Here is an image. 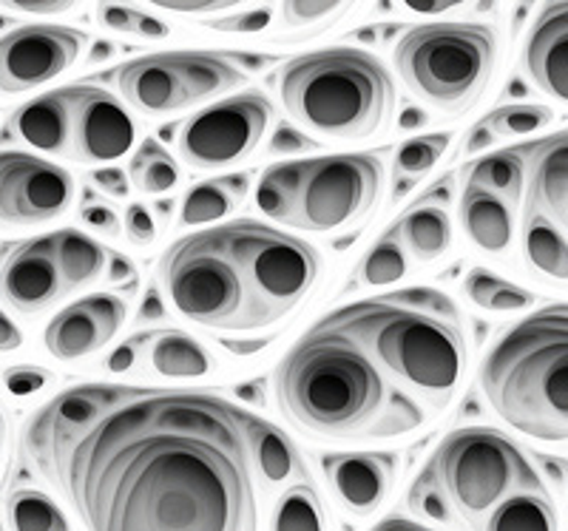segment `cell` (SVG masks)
Segmentation results:
<instances>
[{"label": "cell", "instance_id": "cell-26", "mask_svg": "<svg viewBox=\"0 0 568 531\" xmlns=\"http://www.w3.org/2000/svg\"><path fill=\"white\" fill-rule=\"evenodd\" d=\"M149 341V364L165 378H202L213 369L211 356L196 338L182 330L154 333Z\"/></svg>", "mask_w": 568, "mask_h": 531}, {"label": "cell", "instance_id": "cell-35", "mask_svg": "<svg viewBox=\"0 0 568 531\" xmlns=\"http://www.w3.org/2000/svg\"><path fill=\"white\" fill-rule=\"evenodd\" d=\"M449 140L453 136L446 134V131L409 136L407 143L395 151V176H400L404 182L415 180V176H424L426 171L435 169V163L449 149Z\"/></svg>", "mask_w": 568, "mask_h": 531}, {"label": "cell", "instance_id": "cell-30", "mask_svg": "<svg viewBox=\"0 0 568 531\" xmlns=\"http://www.w3.org/2000/svg\"><path fill=\"white\" fill-rule=\"evenodd\" d=\"M464 296L489 313H517L535 305V293L500 279L486 267H475L464 282Z\"/></svg>", "mask_w": 568, "mask_h": 531}, {"label": "cell", "instance_id": "cell-44", "mask_svg": "<svg viewBox=\"0 0 568 531\" xmlns=\"http://www.w3.org/2000/svg\"><path fill=\"white\" fill-rule=\"evenodd\" d=\"M313 149V140H307L304 136V131H296V129H278L276 134L271 136V151L273 154H304V151Z\"/></svg>", "mask_w": 568, "mask_h": 531}, {"label": "cell", "instance_id": "cell-37", "mask_svg": "<svg viewBox=\"0 0 568 531\" xmlns=\"http://www.w3.org/2000/svg\"><path fill=\"white\" fill-rule=\"evenodd\" d=\"M98 20L103 27L114 29L120 34H134V38L145 40H162L169 38V23H162L154 14H145L134 7H120V3H100Z\"/></svg>", "mask_w": 568, "mask_h": 531}, {"label": "cell", "instance_id": "cell-51", "mask_svg": "<svg viewBox=\"0 0 568 531\" xmlns=\"http://www.w3.org/2000/svg\"><path fill=\"white\" fill-rule=\"evenodd\" d=\"M109 259H111V279H114V282L134 279V265H131L125 256L114 253V256H109Z\"/></svg>", "mask_w": 568, "mask_h": 531}, {"label": "cell", "instance_id": "cell-23", "mask_svg": "<svg viewBox=\"0 0 568 531\" xmlns=\"http://www.w3.org/2000/svg\"><path fill=\"white\" fill-rule=\"evenodd\" d=\"M247 188H251V176L247 174H227L200 182L182 200L180 222L185 227H202L225 219L233 207H240L245 202Z\"/></svg>", "mask_w": 568, "mask_h": 531}, {"label": "cell", "instance_id": "cell-5", "mask_svg": "<svg viewBox=\"0 0 568 531\" xmlns=\"http://www.w3.org/2000/svg\"><path fill=\"white\" fill-rule=\"evenodd\" d=\"M491 412L515 432L568 443V305H549L491 344L478 369Z\"/></svg>", "mask_w": 568, "mask_h": 531}, {"label": "cell", "instance_id": "cell-2", "mask_svg": "<svg viewBox=\"0 0 568 531\" xmlns=\"http://www.w3.org/2000/svg\"><path fill=\"white\" fill-rule=\"evenodd\" d=\"M322 276L311 242L256 219H233L176 239L160 285L180 316L222 333H262L291 316Z\"/></svg>", "mask_w": 568, "mask_h": 531}, {"label": "cell", "instance_id": "cell-28", "mask_svg": "<svg viewBox=\"0 0 568 531\" xmlns=\"http://www.w3.org/2000/svg\"><path fill=\"white\" fill-rule=\"evenodd\" d=\"M524 253L535 270L555 282H568V239L555 222L537 211L524 214Z\"/></svg>", "mask_w": 568, "mask_h": 531}, {"label": "cell", "instance_id": "cell-22", "mask_svg": "<svg viewBox=\"0 0 568 531\" xmlns=\"http://www.w3.org/2000/svg\"><path fill=\"white\" fill-rule=\"evenodd\" d=\"M395 234H398L404 251L413 253L418 262H435L449 253L453 247V219L440 205H415L413 211L395 222Z\"/></svg>", "mask_w": 568, "mask_h": 531}, {"label": "cell", "instance_id": "cell-53", "mask_svg": "<svg viewBox=\"0 0 568 531\" xmlns=\"http://www.w3.org/2000/svg\"><path fill=\"white\" fill-rule=\"evenodd\" d=\"M140 318H165V307H162V298L156 293H149V296L142 298Z\"/></svg>", "mask_w": 568, "mask_h": 531}, {"label": "cell", "instance_id": "cell-17", "mask_svg": "<svg viewBox=\"0 0 568 531\" xmlns=\"http://www.w3.org/2000/svg\"><path fill=\"white\" fill-rule=\"evenodd\" d=\"M322 467L338 503L358 518L373 514L393 489V452H336L327 455Z\"/></svg>", "mask_w": 568, "mask_h": 531}, {"label": "cell", "instance_id": "cell-46", "mask_svg": "<svg viewBox=\"0 0 568 531\" xmlns=\"http://www.w3.org/2000/svg\"><path fill=\"white\" fill-rule=\"evenodd\" d=\"M91 180L98 182V188H103L105 194L116 196V200H123V196H129V176H125V171L120 169H100L91 174Z\"/></svg>", "mask_w": 568, "mask_h": 531}, {"label": "cell", "instance_id": "cell-47", "mask_svg": "<svg viewBox=\"0 0 568 531\" xmlns=\"http://www.w3.org/2000/svg\"><path fill=\"white\" fill-rule=\"evenodd\" d=\"M9 7L29 14H60L74 9V0H9Z\"/></svg>", "mask_w": 568, "mask_h": 531}, {"label": "cell", "instance_id": "cell-3", "mask_svg": "<svg viewBox=\"0 0 568 531\" xmlns=\"http://www.w3.org/2000/svg\"><path fill=\"white\" fill-rule=\"evenodd\" d=\"M273 389L296 427L329 441H389L429 421V409L413 392L324 318L284 353Z\"/></svg>", "mask_w": 568, "mask_h": 531}, {"label": "cell", "instance_id": "cell-7", "mask_svg": "<svg viewBox=\"0 0 568 531\" xmlns=\"http://www.w3.org/2000/svg\"><path fill=\"white\" fill-rule=\"evenodd\" d=\"M384 191V165L373 154H329L276 163L256 185V205L284 227L338 234L362 225Z\"/></svg>", "mask_w": 568, "mask_h": 531}, {"label": "cell", "instance_id": "cell-58", "mask_svg": "<svg viewBox=\"0 0 568 531\" xmlns=\"http://www.w3.org/2000/svg\"><path fill=\"white\" fill-rule=\"evenodd\" d=\"M0 531H3V525H0Z\"/></svg>", "mask_w": 568, "mask_h": 531}, {"label": "cell", "instance_id": "cell-20", "mask_svg": "<svg viewBox=\"0 0 568 531\" xmlns=\"http://www.w3.org/2000/svg\"><path fill=\"white\" fill-rule=\"evenodd\" d=\"M568 200V131L526 145V211L557 219Z\"/></svg>", "mask_w": 568, "mask_h": 531}, {"label": "cell", "instance_id": "cell-1", "mask_svg": "<svg viewBox=\"0 0 568 531\" xmlns=\"http://www.w3.org/2000/svg\"><path fill=\"white\" fill-rule=\"evenodd\" d=\"M253 412L202 389L80 384L23 452L85 531H258Z\"/></svg>", "mask_w": 568, "mask_h": 531}, {"label": "cell", "instance_id": "cell-57", "mask_svg": "<svg viewBox=\"0 0 568 531\" xmlns=\"http://www.w3.org/2000/svg\"><path fill=\"white\" fill-rule=\"evenodd\" d=\"M0 435H3V418H0Z\"/></svg>", "mask_w": 568, "mask_h": 531}, {"label": "cell", "instance_id": "cell-40", "mask_svg": "<svg viewBox=\"0 0 568 531\" xmlns=\"http://www.w3.org/2000/svg\"><path fill=\"white\" fill-rule=\"evenodd\" d=\"M273 20V7H262V9H247L242 14H233V18H216L211 20L207 27L216 29V32H227V34H245V32H265L271 27Z\"/></svg>", "mask_w": 568, "mask_h": 531}, {"label": "cell", "instance_id": "cell-25", "mask_svg": "<svg viewBox=\"0 0 568 531\" xmlns=\"http://www.w3.org/2000/svg\"><path fill=\"white\" fill-rule=\"evenodd\" d=\"M49 245H52L54 262H58L71 293L98 282L109 265V251L98 239H91L80 231H71V227L49 234Z\"/></svg>", "mask_w": 568, "mask_h": 531}, {"label": "cell", "instance_id": "cell-29", "mask_svg": "<svg viewBox=\"0 0 568 531\" xmlns=\"http://www.w3.org/2000/svg\"><path fill=\"white\" fill-rule=\"evenodd\" d=\"M480 531H560V525L549 494L520 492L497 506Z\"/></svg>", "mask_w": 568, "mask_h": 531}, {"label": "cell", "instance_id": "cell-41", "mask_svg": "<svg viewBox=\"0 0 568 531\" xmlns=\"http://www.w3.org/2000/svg\"><path fill=\"white\" fill-rule=\"evenodd\" d=\"M49 372L40 367H14L9 369V372H3V387L12 392V396L18 398H29L34 396V392H40V389L49 384Z\"/></svg>", "mask_w": 568, "mask_h": 531}, {"label": "cell", "instance_id": "cell-36", "mask_svg": "<svg viewBox=\"0 0 568 531\" xmlns=\"http://www.w3.org/2000/svg\"><path fill=\"white\" fill-rule=\"evenodd\" d=\"M551 120H555V111H551L549 105L517 103L495 109L489 118H486V123L495 131V136H526L542 131Z\"/></svg>", "mask_w": 568, "mask_h": 531}, {"label": "cell", "instance_id": "cell-27", "mask_svg": "<svg viewBox=\"0 0 568 531\" xmlns=\"http://www.w3.org/2000/svg\"><path fill=\"white\" fill-rule=\"evenodd\" d=\"M466 185L489 191L497 200L515 205L526 194V145L480 156L478 163L469 169Z\"/></svg>", "mask_w": 568, "mask_h": 531}, {"label": "cell", "instance_id": "cell-18", "mask_svg": "<svg viewBox=\"0 0 568 531\" xmlns=\"http://www.w3.org/2000/svg\"><path fill=\"white\" fill-rule=\"evenodd\" d=\"M531 83L568 105V3H551L537 14L524 45Z\"/></svg>", "mask_w": 568, "mask_h": 531}, {"label": "cell", "instance_id": "cell-31", "mask_svg": "<svg viewBox=\"0 0 568 531\" xmlns=\"http://www.w3.org/2000/svg\"><path fill=\"white\" fill-rule=\"evenodd\" d=\"M129 180L134 182V188L142 191V194L162 196L176 188L180 169H176L174 156L162 149L156 140H142V145L131 156Z\"/></svg>", "mask_w": 568, "mask_h": 531}, {"label": "cell", "instance_id": "cell-32", "mask_svg": "<svg viewBox=\"0 0 568 531\" xmlns=\"http://www.w3.org/2000/svg\"><path fill=\"white\" fill-rule=\"evenodd\" d=\"M12 531H71L63 509L38 489H18L7 503Z\"/></svg>", "mask_w": 568, "mask_h": 531}, {"label": "cell", "instance_id": "cell-39", "mask_svg": "<svg viewBox=\"0 0 568 531\" xmlns=\"http://www.w3.org/2000/svg\"><path fill=\"white\" fill-rule=\"evenodd\" d=\"M278 12H282L284 27L291 29L327 27V23H336L342 14L353 12V3H342V0H284Z\"/></svg>", "mask_w": 568, "mask_h": 531}, {"label": "cell", "instance_id": "cell-4", "mask_svg": "<svg viewBox=\"0 0 568 531\" xmlns=\"http://www.w3.org/2000/svg\"><path fill=\"white\" fill-rule=\"evenodd\" d=\"M367 350L395 384L429 412L453 404L466 372V330L458 305L435 287H407L349 302L322 316Z\"/></svg>", "mask_w": 568, "mask_h": 531}, {"label": "cell", "instance_id": "cell-10", "mask_svg": "<svg viewBox=\"0 0 568 531\" xmlns=\"http://www.w3.org/2000/svg\"><path fill=\"white\" fill-rule=\"evenodd\" d=\"M114 80L131 109L165 118L240 89L245 72L216 52H160L123 63Z\"/></svg>", "mask_w": 568, "mask_h": 531}, {"label": "cell", "instance_id": "cell-49", "mask_svg": "<svg viewBox=\"0 0 568 531\" xmlns=\"http://www.w3.org/2000/svg\"><path fill=\"white\" fill-rule=\"evenodd\" d=\"M23 344V333L7 313L0 310V353H14Z\"/></svg>", "mask_w": 568, "mask_h": 531}, {"label": "cell", "instance_id": "cell-34", "mask_svg": "<svg viewBox=\"0 0 568 531\" xmlns=\"http://www.w3.org/2000/svg\"><path fill=\"white\" fill-rule=\"evenodd\" d=\"M404 276H407V251H404L393 227L387 236H382L367 251V256L358 265V282L367 287H384L395 285Z\"/></svg>", "mask_w": 568, "mask_h": 531}, {"label": "cell", "instance_id": "cell-8", "mask_svg": "<svg viewBox=\"0 0 568 531\" xmlns=\"http://www.w3.org/2000/svg\"><path fill=\"white\" fill-rule=\"evenodd\" d=\"M500 38L486 23L444 20L409 29L395 45V65L415 98L446 114H464L484 98Z\"/></svg>", "mask_w": 568, "mask_h": 531}, {"label": "cell", "instance_id": "cell-16", "mask_svg": "<svg viewBox=\"0 0 568 531\" xmlns=\"http://www.w3.org/2000/svg\"><path fill=\"white\" fill-rule=\"evenodd\" d=\"M63 273L54 262L49 236L14 247L0 267V296L18 313L38 316L69 296Z\"/></svg>", "mask_w": 568, "mask_h": 531}, {"label": "cell", "instance_id": "cell-56", "mask_svg": "<svg viewBox=\"0 0 568 531\" xmlns=\"http://www.w3.org/2000/svg\"><path fill=\"white\" fill-rule=\"evenodd\" d=\"M555 225H557V227H562V231H566V234H568V200H566V205H562L560 214H557Z\"/></svg>", "mask_w": 568, "mask_h": 531}, {"label": "cell", "instance_id": "cell-11", "mask_svg": "<svg viewBox=\"0 0 568 531\" xmlns=\"http://www.w3.org/2000/svg\"><path fill=\"white\" fill-rule=\"evenodd\" d=\"M271 120V100L258 91H245L207 105L182 123L176 136L182 163L194 171H216L242 163L258 149Z\"/></svg>", "mask_w": 568, "mask_h": 531}, {"label": "cell", "instance_id": "cell-19", "mask_svg": "<svg viewBox=\"0 0 568 531\" xmlns=\"http://www.w3.org/2000/svg\"><path fill=\"white\" fill-rule=\"evenodd\" d=\"M78 85L45 91L32 103L20 105L9 120V131L20 143L52 156H71V118H74Z\"/></svg>", "mask_w": 568, "mask_h": 531}, {"label": "cell", "instance_id": "cell-13", "mask_svg": "<svg viewBox=\"0 0 568 531\" xmlns=\"http://www.w3.org/2000/svg\"><path fill=\"white\" fill-rule=\"evenodd\" d=\"M85 34L69 27H20L0 38V94H27L78 63Z\"/></svg>", "mask_w": 568, "mask_h": 531}, {"label": "cell", "instance_id": "cell-45", "mask_svg": "<svg viewBox=\"0 0 568 531\" xmlns=\"http://www.w3.org/2000/svg\"><path fill=\"white\" fill-rule=\"evenodd\" d=\"M80 219H83L89 227H94V231H100V234L120 236V219H116V214L111 211V207L85 205L83 211H80Z\"/></svg>", "mask_w": 568, "mask_h": 531}, {"label": "cell", "instance_id": "cell-9", "mask_svg": "<svg viewBox=\"0 0 568 531\" xmlns=\"http://www.w3.org/2000/svg\"><path fill=\"white\" fill-rule=\"evenodd\" d=\"M433 472L455 514L478 525L497 506L520 492H546L520 447L489 427L449 432L433 455Z\"/></svg>", "mask_w": 568, "mask_h": 531}, {"label": "cell", "instance_id": "cell-12", "mask_svg": "<svg viewBox=\"0 0 568 531\" xmlns=\"http://www.w3.org/2000/svg\"><path fill=\"white\" fill-rule=\"evenodd\" d=\"M71 202L69 171L27 151H0V231L60 219Z\"/></svg>", "mask_w": 568, "mask_h": 531}, {"label": "cell", "instance_id": "cell-15", "mask_svg": "<svg viewBox=\"0 0 568 531\" xmlns=\"http://www.w3.org/2000/svg\"><path fill=\"white\" fill-rule=\"evenodd\" d=\"M129 307L114 293H91L74 305L63 307L45 325L43 344L49 356L58 361H80L114 341L123 330Z\"/></svg>", "mask_w": 568, "mask_h": 531}, {"label": "cell", "instance_id": "cell-6", "mask_svg": "<svg viewBox=\"0 0 568 531\" xmlns=\"http://www.w3.org/2000/svg\"><path fill=\"white\" fill-rule=\"evenodd\" d=\"M278 98L304 131L336 143H358L382 134L393 120L395 80L375 54L333 45L284 63Z\"/></svg>", "mask_w": 568, "mask_h": 531}, {"label": "cell", "instance_id": "cell-21", "mask_svg": "<svg viewBox=\"0 0 568 531\" xmlns=\"http://www.w3.org/2000/svg\"><path fill=\"white\" fill-rule=\"evenodd\" d=\"M458 214L471 245L480 247L484 253L500 256L515 242V214H511V205L497 200L489 191L464 185Z\"/></svg>", "mask_w": 568, "mask_h": 531}, {"label": "cell", "instance_id": "cell-52", "mask_svg": "<svg viewBox=\"0 0 568 531\" xmlns=\"http://www.w3.org/2000/svg\"><path fill=\"white\" fill-rule=\"evenodd\" d=\"M373 531H433V529H426V525L413 523V520H404V518H387L384 523L375 525Z\"/></svg>", "mask_w": 568, "mask_h": 531}, {"label": "cell", "instance_id": "cell-43", "mask_svg": "<svg viewBox=\"0 0 568 531\" xmlns=\"http://www.w3.org/2000/svg\"><path fill=\"white\" fill-rule=\"evenodd\" d=\"M154 7L169 9V12L202 14V12H222V9L236 7V0H154Z\"/></svg>", "mask_w": 568, "mask_h": 531}, {"label": "cell", "instance_id": "cell-24", "mask_svg": "<svg viewBox=\"0 0 568 531\" xmlns=\"http://www.w3.org/2000/svg\"><path fill=\"white\" fill-rule=\"evenodd\" d=\"M251 441L256 472L267 480V487H282L287 480L304 478V463L296 443H293L291 435L284 432V429H278L276 423L253 415Z\"/></svg>", "mask_w": 568, "mask_h": 531}, {"label": "cell", "instance_id": "cell-48", "mask_svg": "<svg viewBox=\"0 0 568 531\" xmlns=\"http://www.w3.org/2000/svg\"><path fill=\"white\" fill-rule=\"evenodd\" d=\"M491 140H497L495 131L489 129V123H486V120H480V123H478V125H471V131H469V134H466V140H464V154L471 156V154H478V151L489 149Z\"/></svg>", "mask_w": 568, "mask_h": 531}, {"label": "cell", "instance_id": "cell-55", "mask_svg": "<svg viewBox=\"0 0 568 531\" xmlns=\"http://www.w3.org/2000/svg\"><path fill=\"white\" fill-rule=\"evenodd\" d=\"M109 54H111V43H105L103 40V43L94 45V54H91V60H105Z\"/></svg>", "mask_w": 568, "mask_h": 531}, {"label": "cell", "instance_id": "cell-54", "mask_svg": "<svg viewBox=\"0 0 568 531\" xmlns=\"http://www.w3.org/2000/svg\"><path fill=\"white\" fill-rule=\"evenodd\" d=\"M409 9H415V12H444V9L455 7V3H433V7H424V3H407Z\"/></svg>", "mask_w": 568, "mask_h": 531}, {"label": "cell", "instance_id": "cell-14", "mask_svg": "<svg viewBox=\"0 0 568 531\" xmlns=\"http://www.w3.org/2000/svg\"><path fill=\"white\" fill-rule=\"evenodd\" d=\"M136 140V125L125 105L111 91L78 85L71 118V156L85 165L123 160Z\"/></svg>", "mask_w": 568, "mask_h": 531}, {"label": "cell", "instance_id": "cell-42", "mask_svg": "<svg viewBox=\"0 0 568 531\" xmlns=\"http://www.w3.org/2000/svg\"><path fill=\"white\" fill-rule=\"evenodd\" d=\"M125 234H129V239L140 247L154 245L156 222L154 216H151L149 207L140 205V202H134V205L129 207V214H125Z\"/></svg>", "mask_w": 568, "mask_h": 531}, {"label": "cell", "instance_id": "cell-50", "mask_svg": "<svg viewBox=\"0 0 568 531\" xmlns=\"http://www.w3.org/2000/svg\"><path fill=\"white\" fill-rule=\"evenodd\" d=\"M136 347H140V344H136V338H134V341L120 344V347H116V350L109 356L111 372H125V369L134 367V364H136Z\"/></svg>", "mask_w": 568, "mask_h": 531}, {"label": "cell", "instance_id": "cell-33", "mask_svg": "<svg viewBox=\"0 0 568 531\" xmlns=\"http://www.w3.org/2000/svg\"><path fill=\"white\" fill-rule=\"evenodd\" d=\"M273 531H327L322 498L311 483L284 489L273 509Z\"/></svg>", "mask_w": 568, "mask_h": 531}, {"label": "cell", "instance_id": "cell-38", "mask_svg": "<svg viewBox=\"0 0 568 531\" xmlns=\"http://www.w3.org/2000/svg\"><path fill=\"white\" fill-rule=\"evenodd\" d=\"M409 506H413L415 514L433 520V523L453 525L455 520H458L453 503H449L446 492L440 489L438 478H435L433 467H426L424 472L418 474V480L413 483V489H409Z\"/></svg>", "mask_w": 568, "mask_h": 531}]
</instances>
